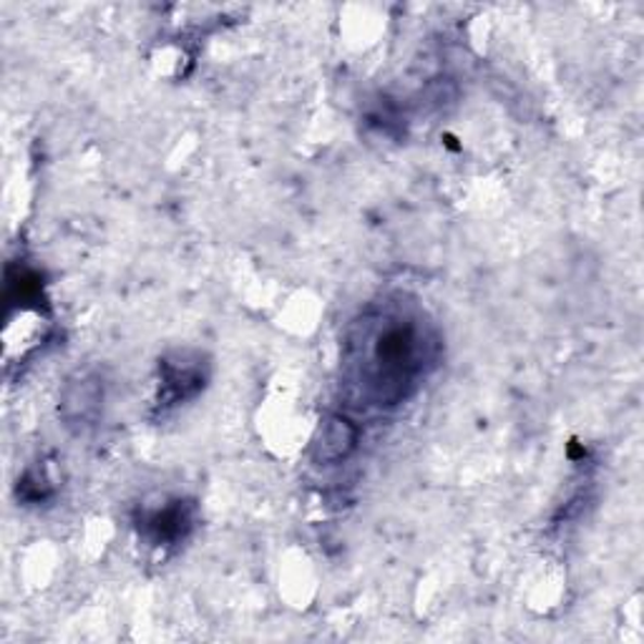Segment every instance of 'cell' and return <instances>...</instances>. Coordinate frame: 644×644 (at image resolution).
I'll use <instances>...</instances> for the list:
<instances>
[{
  "instance_id": "6da1fadb",
  "label": "cell",
  "mask_w": 644,
  "mask_h": 644,
  "mask_svg": "<svg viewBox=\"0 0 644 644\" xmlns=\"http://www.w3.org/2000/svg\"><path fill=\"white\" fill-rule=\"evenodd\" d=\"M420 320L408 315H386L363 323L353 340V365L363 395L376 405H395L416 388V380L431 361V340Z\"/></svg>"
},
{
  "instance_id": "7a4b0ae2",
  "label": "cell",
  "mask_w": 644,
  "mask_h": 644,
  "mask_svg": "<svg viewBox=\"0 0 644 644\" xmlns=\"http://www.w3.org/2000/svg\"><path fill=\"white\" fill-rule=\"evenodd\" d=\"M357 443V428L345 418H328L317 435V458L325 464L345 460Z\"/></svg>"
},
{
  "instance_id": "3957f363",
  "label": "cell",
  "mask_w": 644,
  "mask_h": 644,
  "mask_svg": "<svg viewBox=\"0 0 644 644\" xmlns=\"http://www.w3.org/2000/svg\"><path fill=\"white\" fill-rule=\"evenodd\" d=\"M99 401H101V393H99L97 380L81 378L66 391V403H63V408H66V418L74 420L78 426L91 424L99 413Z\"/></svg>"
}]
</instances>
